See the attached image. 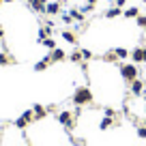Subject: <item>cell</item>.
I'll return each instance as SVG.
<instances>
[{
	"instance_id": "11",
	"label": "cell",
	"mask_w": 146,
	"mask_h": 146,
	"mask_svg": "<svg viewBox=\"0 0 146 146\" xmlns=\"http://www.w3.org/2000/svg\"><path fill=\"white\" fill-rule=\"evenodd\" d=\"M114 125H116V123H114V118H108V116H105V118L99 123V129H101V131H108V129H112Z\"/></svg>"
},
{
	"instance_id": "33",
	"label": "cell",
	"mask_w": 146,
	"mask_h": 146,
	"mask_svg": "<svg viewBox=\"0 0 146 146\" xmlns=\"http://www.w3.org/2000/svg\"><path fill=\"white\" fill-rule=\"evenodd\" d=\"M26 146H32V144H26Z\"/></svg>"
},
{
	"instance_id": "26",
	"label": "cell",
	"mask_w": 146,
	"mask_h": 146,
	"mask_svg": "<svg viewBox=\"0 0 146 146\" xmlns=\"http://www.w3.org/2000/svg\"><path fill=\"white\" fill-rule=\"evenodd\" d=\"M125 5H127V0H116V7H120V9H123Z\"/></svg>"
},
{
	"instance_id": "18",
	"label": "cell",
	"mask_w": 146,
	"mask_h": 146,
	"mask_svg": "<svg viewBox=\"0 0 146 146\" xmlns=\"http://www.w3.org/2000/svg\"><path fill=\"white\" fill-rule=\"evenodd\" d=\"M69 58H71V62H82V60H84V56H82V52H78V50H73V52H71V56H69Z\"/></svg>"
},
{
	"instance_id": "10",
	"label": "cell",
	"mask_w": 146,
	"mask_h": 146,
	"mask_svg": "<svg viewBox=\"0 0 146 146\" xmlns=\"http://www.w3.org/2000/svg\"><path fill=\"white\" fill-rule=\"evenodd\" d=\"M45 13H47V15H58V13H60V2H47Z\"/></svg>"
},
{
	"instance_id": "6",
	"label": "cell",
	"mask_w": 146,
	"mask_h": 146,
	"mask_svg": "<svg viewBox=\"0 0 146 146\" xmlns=\"http://www.w3.org/2000/svg\"><path fill=\"white\" fill-rule=\"evenodd\" d=\"M28 5H30V9L36 11V13H45L47 0H28Z\"/></svg>"
},
{
	"instance_id": "22",
	"label": "cell",
	"mask_w": 146,
	"mask_h": 146,
	"mask_svg": "<svg viewBox=\"0 0 146 146\" xmlns=\"http://www.w3.org/2000/svg\"><path fill=\"white\" fill-rule=\"evenodd\" d=\"M135 133H137V137H142V140H146V127H144V125H140V127L135 129Z\"/></svg>"
},
{
	"instance_id": "29",
	"label": "cell",
	"mask_w": 146,
	"mask_h": 146,
	"mask_svg": "<svg viewBox=\"0 0 146 146\" xmlns=\"http://www.w3.org/2000/svg\"><path fill=\"white\" fill-rule=\"evenodd\" d=\"M5 2H15V0H5Z\"/></svg>"
},
{
	"instance_id": "8",
	"label": "cell",
	"mask_w": 146,
	"mask_h": 146,
	"mask_svg": "<svg viewBox=\"0 0 146 146\" xmlns=\"http://www.w3.org/2000/svg\"><path fill=\"white\" fill-rule=\"evenodd\" d=\"M64 58H67V54H64L60 47H56V50L50 52V60H52V62H60V60H64Z\"/></svg>"
},
{
	"instance_id": "1",
	"label": "cell",
	"mask_w": 146,
	"mask_h": 146,
	"mask_svg": "<svg viewBox=\"0 0 146 146\" xmlns=\"http://www.w3.org/2000/svg\"><path fill=\"white\" fill-rule=\"evenodd\" d=\"M73 103L75 105H88L92 103V90L86 86H80L75 88V92H73Z\"/></svg>"
},
{
	"instance_id": "34",
	"label": "cell",
	"mask_w": 146,
	"mask_h": 146,
	"mask_svg": "<svg viewBox=\"0 0 146 146\" xmlns=\"http://www.w3.org/2000/svg\"><path fill=\"white\" fill-rule=\"evenodd\" d=\"M144 2H146V0H144Z\"/></svg>"
},
{
	"instance_id": "25",
	"label": "cell",
	"mask_w": 146,
	"mask_h": 146,
	"mask_svg": "<svg viewBox=\"0 0 146 146\" xmlns=\"http://www.w3.org/2000/svg\"><path fill=\"white\" fill-rule=\"evenodd\" d=\"M82 56H84V60H90L92 58V52L90 50H82Z\"/></svg>"
},
{
	"instance_id": "30",
	"label": "cell",
	"mask_w": 146,
	"mask_h": 146,
	"mask_svg": "<svg viewBox=\"0 0 146 146\" xmlns=\"http://www.w3.org/2000/svg\"><path fill=\"white\" fill-rule=\"evenodd\" d=\"M142 125H144V127H146V118H144V123H142Z\"/></svg>"
},
{
	"instance_id": "3",
	"label": "cell",
	"mask_w": 146,
	"mask_h": 146,
	"mask_svg": "<svg viewBox=\"0 0 146 146\" xmlns=\"http://www.w3.org/2000/svg\"><path fill=\"white\" fill-rule=\"evenodd\" d=\"M32 120H35V112H32V110H26V112L15 120V127H17V129H26Z\"/></svg>"
},
{
	"instance_id": "12",
	"label": "cell",
	"mask_w": 146,
	"mask_h": 146,
	"mask_svg": "<svg viewBox=\"0 0 146 146\" xmlns=\"http://www.w3.org/2000/svg\"><path fill=\"white\" fill-rule=\"evenodd\" d=\"M118 15H123V9H120V7H112V9H108V11H105V17H108V19L118 17Z\"/></svg>"
},
{
	"instance_id": "14",
	"label": "cell",
	"mask_w": 146,
	"mask_h": 146,
	"mask_svg": "<svg viewBox=\"0 0 146 146\" xmlns=\"http://www.w3.org/2000/svg\"><path fill=\"white\" fill-rule=\"evenodd\" d=\"M69 15L73 17V22H84V13L80 9H71V11H69Z\"/></svg>"
},
{
	"instance_id": "31",
	"label": "cell",
	"mask_w": 146,
	"mask_h": 146,
	"mask_svg": "<svg viewBox=\"0 0 146 146\" xmlns=\"http://www.w3.org/2000/svg\"><path fill=\"white\" fill-rule=\"evenodd\" d=\"M2 2H5V0H0V7H2Z\"/></svg>"
},
{
	"instance_id": "16",
	"label": "cell",
	"mask_w": 146,
	"mask_h": 146,
	"mask_svg": "<svg viewBox=\"0 0 146 146\" xmlns=\"http://www.w3.org/2000/svg\"><path fill=\"white\" fill-rule=\"evenodd\" d=\"M114 52H116V56H118V60H125L127 56H131V54L127 52V47H116Z\"/></svg>"
},
{
	"instance_id": "19",
	"label": "cell",
	"mask_w": 146,
	"mask_h": 146,
	"mask_svg": "<svg viewBox=\"0 0 146 146\" xmlns=\"http://www.w3.org/2000/svg\"><path fill=\"white\" fill-rule=\"evenodd\" d=\"M123 15H125V17H137V15H140V11H137L135 7H129L127 11H123Z\"/></svg>"
},
{
	"instance_id": "23",
	"label": "cell",
	"mask_w": 146,
	"mask_h": 146,
	"mask_svg": "<svg viewBox=\"0 0 146 146\" xmlns=\"http://www.w3.org/2000/svg\"><path fill=\"white\" fill-rule=\"evenodd\" d=\"M103 116H108V118H114V116H116V110H114V108H105V110H103Z\"/></svg>"
},
{
	"instance_id": "2",
	"label": "cell",
	"mask_w": 146,
	"mask_h": 146,
	"mask_svg": "<svg viewBox=\"0 0 146 146\" xmlns=\"http://www.w3.org/2000/svg\"><path fill=\"white\" fill-rule=\"evenodd\" d=\"M120 75H123V80L127 84H131V82H135L137 80V67L135 64H120Z\"/></svg>"
},
{
	"instance_id": "32",
	"label": "cell",
	"mask_w": 146,
	"mask_h": 146,
	"mask_svg": "<svg viewBox=\"0 0 146 146\" xmlns=\"http://www.w3.org/2000/svg\"><path fill=\"white\" fill-rule=\"evenodd\" d=\"M144 101H146V92H144Z\"/></svg>"
},
{
	"instance_id": "28",
	"label": "cell",
	"mask_w": 146,
	"mask_h": 146,
	"mask_svg": "<svg viewBox=\"0 0 146 146\" xmlns=\"http://www.w3.org/2000/svg\"><path fill=\"white\" fill-rule=\"evenodd\" d=\"M2 36H5V30H2V26H0V39H2Z\"/></svg>"
},
{
	"instance_id": "4",
	"label": "cell",
	"mask_w": 146,
	"mask_h": 146,
	"mask_svg": "<svg viewBox=\"0 0 146 146\" xmlns=\"http://www.w3.org/2000/svg\"><path fill=\"white\" fill-rule=\"evenodd\" d=\"M73 116H75L73 112H60V114H58V123H60V125H64V129H69V131H71L73 125H75Z\"/></svg>"
},
{
	"instance_id": "9",
	"label": "cell",
	"mask_w": 146,
	"mask_h": 146,
	"mask_svg": "<svg viewBox=\"0 0 146 146\" xmlns=\"http://www.w3.org/2000/svg\"><path fill=\"white\" fill-rule=\"evenodd\" d=\"M32 112H35V120H41L47 116V108H43L41 103H36L35 108H32Z\"/></svg>"
},
{
	"instance_id": "5",
	"label": "cell",
	"mask_w": 146,
	"mask_h": 146,
	"mask_svg": "<svg viewBox=\"0 0 146 146\" xmlns=\"http://www.w3.org/2000/svg\"><path fill=\"white\" fill-rule=\"evenodd\" d=\"M131 95L133 97H142L144 95V80L137 78L135 82H131Z\"/></svg>"
},
{
	"instance_id": "27",
	"label": "cell",
	"mask_w": 146,
	"mask_h": 146,
	"mask_svg": "<svg viewBox=\"0 0 146 146\" xmlns=\"http://www.w3.org/2000/svg\"><path fill=\"white\" fill-rule=\"evenodd\" d=\"M88 5H92V7H95V5H97V0H88Z\"/></svg>"
},
{
	"instance_id": "20",
	"label": "cell",
	"mask_w": 146,
	"mask_h": 146,
	"mask_svg": "<svg viewBox=\"0 0 146 146\" xmlns=\"http://www.w3.org/2000/svg\"><path fill=\"white\" fill-rule=\"evenodd\" d=\"M41 45H43V47H47V50H56V41L52 39V36H47V39L41 43Z\"/></svg>"
},
{
	"instance_id": "17",
	"label": "cell",
	"mask_w": 146,
	"mask_h": 146,
	"mask_svg": "<svg viewBox=\"0 0 146 146\" xmlns=\"http://www.w3.org/2000/svg\"><path fill=\"white\" fill-rule=\"evenodd\" d=\"M13 62V58H11L9 54H5V52H0V67H5V64H11Z\"/></svg>"
},
{
	"instance_id": "15",
	"label": "cell",
	"mask_w": 146,
	"mask_h": 146,
	"mask_svg": "<svg viewBox=\"0 0 146 146\" xmlns=\"http://www.w3.org/2000/svg\"><path fill=\"white\" fill-rule=\"evenodd\" d=\"M62 39H64L67 43H73V45L78 43V36L73 35V32H69V30H64V32H62Z\"/></svg>"
},
{
	"instance_id": "21",
	"label": "cell",
	"mask_w": 146,
	"mask_h": 146,
	"mask_svg": "<svg viewBox=\"0 0 146 146\" xmlns=\"http://www.w3.org/2000/svg\"><path fill=\"white\" fill-rule=\"evenodd\" d=\"M103 60H105V62H116L118 56H116V52H108V54L103 56Z\"/></svg>"
},
{
	"instance_id": "13",
	"label": "cell",
	"mask_w": 146,
	"mask_h": 146,
	"mask_svg": "<svg viewBox=\"0 0 146 146\" xmlns=\"http://www.w3.org/2000/svg\"><path fill=\"white\" fill-rule=\"evenodd\" d=\"M50 62H52V60H50V56H45L43 60H39V62L35 64V71H45V69H47V64H50Z\"/></svg>"
},
{
	"instance_id": "24",
	"label": "cell",
	"mask_w": 146,
	"mask_h": 146,
	"mask_svg": "<svg viewBox=\"0 0 146 146\" xmlns=\"http://www.w3.org/2000/svg\"><path fill=\"white\" fill-rule=\"evenodd\" d=\"M137 26H140V28H144V30H146V15H137Z\"/></svg>"
},
{
	"instance_id": "7",
	"label": "cell",
	"mask_w": 146,
	"mask_h": 146,
	"mask_svg": "<svg viewBox=\"0 0 146 146\" xmlns=\"http://www.w3.org/2000/svg\"><path fill=\"white\" fill-rule=\"evenodd\" d=\"M131 58L133 62H146V47H135L131 52Z\"/></svg>"
}]
</instances>
